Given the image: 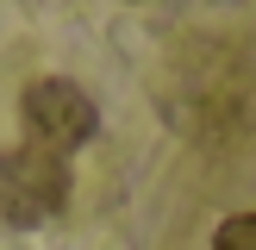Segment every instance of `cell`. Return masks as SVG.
<instances>
[{
  "label": "cell",
  "mask_w": 256,
  "mask_h": 250,
  "mask_svg": "<svg viewBox=\"0 0 256 250\" xmlns=\"http://www.w3.org/2000/svg\"><path fill=\"white\" fill-rule=\"evenodd\" d=\"M62 200H69V156L32 144V138L0 150V225L32 232V225L56 219Z\"/></svg>",
  "instance_id": "1"
},
{
  "label": "cell",
  "mask_w": 256,
  "mask_h": 250,
  "mask_svg": "<svg viewBox=\"0 0 256 250\" xmlns=\"http://www.w3.org/2000/svg\"><path fill=\"white\" fill-rule=\"evenodd\" d=\"M25 125H32V144H44V150H56V156H69V150H82L88 138L100 132V106H94L75 82L44 75V82L25 88Z\"/></svg>",
  "instance_id": "2"
},
{
  "label": "cell",
  "mask_w": 256,
  "mask_h": 250,
  "mask_svg": "<svg viewBox=\"0 0 256 250\" xmlns=\"http://www.w3.org/2000/svg\"><path fill=\"white\" fill-rule=\"evenodd\" d=\"M212 250H256V212H232V219H219Z\"/></svg>",
  "instance_id": "3"
}]
</instances>
